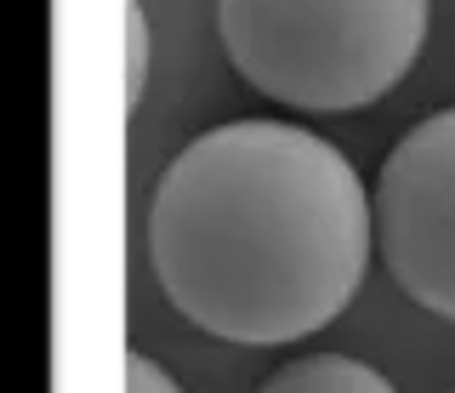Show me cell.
Here are the masks:
<instances>
[{
	"label": "cell",
	"mask_w": 455,
	"mask_h": 393,
	"mask_svg": "<svg viewBox=\"0 0 455 393\" xmlns=\"http://www.w3.org/2000/svg\"><path fill=\"white\" fill-rule=\"evenodd\" d=\"M427 18L433 0H217L228 63L302 115L381 103L416 68Z\"/></svg>",
	"instance_id": "2"
},
{
	"label": "cell",
	"mask_w": 455,
	"mask_h": 393,
	"mask_svg": "<svg viewBox=\"0 0 455 393\" xmlns=\"http://www.w3.org/2000/svg\"><path fill=\"white\" fill-rule=\"evenodd\" d=\"M262 393H398L376 365L347 359V354H307L279 365L262 382Z\"/></svg>",
	"instance_id": "4"
},
{
	"label": "cell",
	"mask_w": 455,
	"mask_h": 393,
	"mask_svg": "<svg viewBox=\"0 0 455 393\" xmlns=\"http://www.w3.org/2000/svg\"><path fill=\"white\" fill-rule=\"evenodd\" d=\"M376 205L347 154L307 125L234 120L165 165L148 262L205 336L279 348L324 331L364 285Z\"/></svg>",
	"instance_id": "1"
},
{
	"label": "cell",
	"mask_w": 455,
	"mask_h": 393,
	"mask_svg": "<svg viewBox=\"0 0 455 393\" xmlns=\"http://www.w3.org/2000/svg\"><path fill=\"white\" fill-rule=\"evenodd\" d=\"M450 393H455V388H450Z\"/></svg>",
	"instance_id": "7"
},
{
	"label": "cell",
	"mask_w": 455,
	"mask_h": 393,
	"mask_svg": "<svg viewBox=\"0 0 455 393\" xmlns=\"http://www.w3.org/2000/svg\"><path fill=\"white\" fill-rule=\"evenodd\" d=\"M142 92H148V18L137 0H125V108H137Z\"/></svg>",
	"instance_id": "5"
},
{
	"label": "cell",
	"mask_w": 455,
	"mask_h": 393,
	"mask_svg": "<svg viewBox=\"0 0 455 393\" xmlns=\"http://www.w3.org/2000/svg\"><path fill=\"white\" fill-rule=\"evenodd\" d=\"M376 245L410 302L455 319V108L393 143L376 177Z\"/></svg>",
	"instance_id": "3"
},
{
	"label": "cell",
	"mask_w": 455,
	"mask_h": 393,
	"mask_svg": "<svg viewBox=\"0 0 455 393\" xmlns=\"http://www.w3.org/2000/svg\"><path fill=\"white\" fill-rule=\"evenodd\" d=\"M125 393H182V388L171 382L165 365H154L148 354H132L125 359Z\"/></svg>",
	"instance_id": "6"
}]
</instances>
